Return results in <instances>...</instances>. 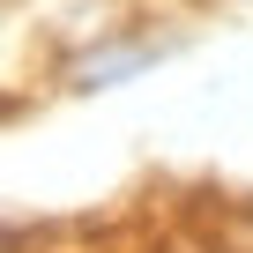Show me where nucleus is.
<instances>
[{
  "label": "nucleus",
  "instance_id": "obj_1",
  "mask_svg": "<svg viewBox=\"0 0 253 253\" xmlns=\"http://www.w3.org/2000/svg\"><path fill=\"white\" fill-rule=\"evenodd\" d=\"M164 52H171V38H104V45H89V52L75 60V89H112V82L142 75V67L164 60Z\"/></svg>",
  "mask_w": 253,
  "mask_h": 253
}]
</instances>
